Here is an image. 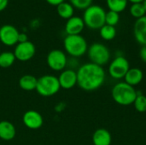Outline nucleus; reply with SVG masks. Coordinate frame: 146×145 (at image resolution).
Instances as JSON below:
<instances>
[{
	"label": "nucleus",
	"mask_w": 146,
	"mask_h": 145,
	"mask_svg": "<svg viewBox=\"0 0 146 145\" xmlns=\"http://www.w3.org/2000/svg\"><path fill=\"white\" fill-rule=\"evenodd\" d=\"M127 1L132 3V4L133 3H143L144 2V0H127Z\"/></svg>",
	"instance_id": "32"
},
{
	"label": "nucleus",
	"mask_w": 146,
	"mask_h": 145,
	"mask_svg": "<svg viewBox=\"0 0 146 145\" xmlns=\"http://www.w3.org/2000/svg\"><path fill=\"white\" fill-rule=\"evenodd\" d=\"M20 32L10 24L3 25L0 27V42L6 46H14L18 44Z\"/></svg>",
	"instance_id": "10"
},
{
	"label": "nucleus",
	"mask_w": 146,
	"mask_h": 145,
	"mask_svg": "<svg viewBox=\"0 0 146 145\" xmlns=\"http://www.w3.org/2000/svg\"><path fill=\"white\" fill-rule=\"evenodd\" d=\"M143 4H144V6H145V12H146V0H144Z\"/></svg>",
	"instance_id": "33"
},
{
	"label": "nucleus",
	"mask_w": 146,
	"mask_h": 145,
	"mask_svg": "<svg viewBox=\"0 0 146 145\" xmlns=\"http://www.w3.org/2000/svg\"><path fill=\"white\" fill-rule=\"evenodd\" d=\"M27 41H28L27 34L25 32H20L19 38H18V43H23V42H27Z\"/></svg>",
	"instance_id": "29"
},
{
	"label": "nucleus",
	"mask_w": 146,
	"mask_h": 145,
	"mask_svg": "<svg viewBox=\"0 0 146 145\" xmlns=\"http://www.w3.org/2000/svg\"><path fill=\"white\" fill-rule=\"evenodd\" d=\"M80 66L79 65V61L78 58L75 57H69L68 58V62H67V68L68 69H72L74 71H77V69L80 68Z\"/></svg>",
	"instance_id": "27"
},
{
	"label": "nucleus",
	"mask_w": 146,
	"mask_h": 145,
	"mask_svg": "<svg viewBox=\"0 0 146 145\" xmlns=\"http://www.w3.org/2000/svg\"><path fill=\"white\" fill-rule=\"evenodd\" d=\"M16 61L14 52L3 51L0 53V68H10Z\"/></svg>",
	"instance_id": "20"
},
{
	"label": "nucleus",
	"mask_w": 146,
	"mask_h": 145,
	"mask_svg": "<svg viewBox=\"0 0 146 145\" xmlns=\"http://www.w3.org/2000/svg\"><path fill=\"white\" fill-rule=\"evenodd\" d=\"M22 122L24 126L31 130L39 129L44 124V118L42 115L36 110H27L22 116Z\"/></svg>",
	"instance_id": "11"
},
{
	"label": "nucleus",
	"mask_w": 146,
	"mask_h": 145,
	"mask_svg": "<svg viewBox=\"0 0 146 145\" xmlns=\"http://www.w3.org/2000/svg\"><path fill=\"white\" fill-rule=\"evenodd\" d=\"M93 0H69V3L74 6V8L79 9H86L92 4Z\"/></svg>",
	"instance_id": "26"
},
{
	"label": "nucleus",
	"mask_w": 146,
	"mask_h": 145,
	"mask_svg": "<svg viewBox=\"0 0 146 145\" xmlns=\"http://www.w3.org/2000/svg\"><path fill=\"white\" fill-rule=\"evenodd\" d=\"M133 35L136 41L143 45H146V15L137 19L133 26Z\"/></svg>",
	"instance_id": "14"
},
{
	"label": "nucleus",
	"mask_w": 146,
	"mask_h": 145,
	"mask_svg": "<svg viewBox=\"0 0 146 145\" xmlns=\"http://www.w3.org/2000/svg\"><path fill=\"white\" fill-rule=\"evenodd\" d=\"M144 73L141 69L138 68H133L127 71V74L124 77L125 82L132 86H136L139 84H140L143 80Z\"/></svg>",
	"instance_id": "17"
},
{
	"label": "nucleus",
	"mask_w": 146,
	"mask_h": 145,
	"mask_svg": "<svg viewBox=\"0 0 146 145\" xmlns=\"http://www.w3.org/2000/svg\"><path fill=\"white\" fill-rule=\"evenodd\" d=\"M38 78L33 74H24L19 79V86L26 91H33L36 90Z\"/></svg>",
	"instance_id": "18"
},
{
	"label": "nucleus",
	"mask_w": 146,
	"mask_h": 145,
	"mask_svg": "<svg viewBox=\"0 0 146 145\" xmlns=\"http://www.w3.org/2000/svg\"><path fill=\"white\" fill-rule=\"evenodd\" d=\"M111 142V134L104 128L97 129L92 135V143L94 145H110Z\"/></svg>",
	"instance_id": "16"
},
{
	"label": "nucleus",
	"mask_w": 146,
	"mask_h": 145,
	"mask_svg": "<svg viewBox=\"0 0 146 145\" xmlns=\"http://www.w3.org/2000/svg\"><path fill=\"white\" fill-rule=\"evenodd\" d=\"M119 21H120L119 13H116V12L111 11V10H109L108 12H106V15H105V24L106 25L115 26L119 23Z\"/></svg>",
	"instance_id": "25"
},
{
	"label": "nucleus",
	"mask_w": 146,
	"mask_h": 145,
	"mask_svg": "<svg viewBox=\"0 0 146 145\" xmlns=\"http://www.w3.org/2000/svg\"><path fill=\"white\" fill-rule=\"evenodd\" d=\"M61 89L58 78L53 74H44L38 78L36 91L44 97L56 95Z\"/></svg>",
	"instance_id": "5"
},
{
	"label": "nucleus",
	"mask_w": 146,
	"mask_h": 145,
	"mask_svg": "<svg viewBox=\"0 0 146 145\" xmlns=\"http://www.w3.org/2000/svg\"><path fill=\"white\" fill-rule=\"evenodd\" d=\"M50 5H53V6H57L59 5L60 3L65 2V0H45Z\"/></svg>",
	"instance_id": "30"
},
{
	"label": "nucleus",
	"mask_w": 146,
	"mask_h": 145,
	"mask_svg": "<svg viewBox=\"0 0 146 145\" xmlns=\"http://www.w3.org/2000/svg\"><path fill=\"white\" fill-rule=\"evenodd\" d=\"M106 3L110 10L120 14L121 12L126 9L128 1L127 0H106Z\"/></svg>",
	"instance_id": "21"
},
{
	"label": "nucleus",
	"mask_w": 146,
	"mask_h": 145,
	"mask_svg": "<svg viewBox=\"0 0 146 145\" xmlns=\"http://www.w3.org/2000/svg\"><path fill=\"white\" fill-rule=\"evenodd\" d=\"M77 85L86 91H94L104 83L106 73L103 67L92 62L80 65L77 69Z\"/></svg>",
	"instance_id": "1"
},
{
	"label": "nucleus",
	"mask_w": 146,
	"mask_h": 145,
	"mask_svg": "<svg viewBox=\"0 0 146 145\" xmlns=\"http://www.w3.org/2000/svg\"><path fill=\"white\" fill-rule=\"evenodd\" d=\"M68 56L67 54L59 49L50 50L46 56L48 67L55 72H62L67 68Z\"/></svg>",
	"instance_id": "8"
},
{
	"label": "nucleus",
	"mask_w": 146,
	"mask_h": 145,
	"mask_svg": "<svg viewBox=\"0 0 146 145\" xmlns=\"http://www.w3.org/2000/svg\"><path fill=\"white\" fill-rule=\"evenodd\" d=\"M129 12H130L131 15L136 19H139V18L146 15L145 9L143 3H133L130 7Z\"/></svg>",
	"instance_id": "23"
},
{
	"label": "nucleus",
	"mask_w": 146,
	"mask_h": 145,
	"mask_svg": "<svg viewBox=\"0 0 146 145\" xmlns=\"http://www.w3.org/2000/svg\"><path fill=\"white\" fill-rule=\"evenodd\" d=\"M13 52L16 60L25 62L30 61L35 56L36 47L33 42L28 40L27 42L18 43Z\"/></svg>",
	"instance_id": "9"
},
{
	"label": "nucleus",
	"mask_w": 146,
	"mask_h": 145,
	"mask_svg": "<svg viewBox=\"0 0 146 145\" xmlns=\"http://www.w3.org/2000/svg\"><path fill=\"white\" fill-rule=\"evenodd\" d=\"M105 15L106 11L103 7L92 4L85 9L82 19L86 26L90 29L97 30L105 25Z\"/></svg>",
	"instance_id": "3"
},
{
	"label": "nucleus",
	"mask_w": 146,
	"mask_h": 145,
	"mask_svg": "<svg viewBox=\"0 0 146 145\" xmlns=\"http://www.w3.org/2000/svg\"><path fill=\"white\" fill-rule=\"evenodd\" d=\"M113 100L121 106H129L133 104L137 97V91L135 88L124 82L115 84L111 91Z\"/></svg>",
	"instance_id": "2"
},
{
	"label": "nucleus",
	"mask_w": 146,
	"mask_h": 145,
	"mask_svg": "<svg viewBox=\"0 0 146 145\" xmlns=\"http://www.w3.org/2000/svg\"><path fill=\"white\" fill-rule=\"evenodd\" d=\"M130 69L128 60L123 56H116L110 63L108 72L111 78L115 79H124L127 71Z\"/></svg>",
	"instance_id": "7"
},
{
	"label": "nucleus",
	"mask_w": 146,
	"mask_h": 145,
	"mask_svg": "<svg viewBox=\"0 0 146 145\" xmlns=\"http://www.w3.org/2000/svg\"><path fill=\"white\" fill-rule=\"evenodd\" d=\"M9 3V0H0V12L4 10Z\"/></svg>",
	"instance_id": "31"
},
{
	"label": "nucleus",
	"mask_w": 146,
	"mask_h": 145,
	"mask_svg": "<svg viewBox=\"0 0 146 145\" xmlns=\"http://www.w3.org/2000/svg\"><path fill=\"white\" fill-rule=\"evenodd\" d=\"M139 56L140 59L146 63V45H143L142 48L139 50Z\"/></svg>",
	"instance_id": "28"
},
{
	"label": "nucleus",
	"mask_w": 146,
	"mask_h": 145,
	"mask_svg": "<svg viewBox=\"0 0 146 145\" xmlns=\"http://www.w3.org/2000/svg\"><path fill=\"white\" fill-rule=\"evenodd\" d=\"M16 129L15 125L9 121H0V139L11 141L15 138Z\"/></svg>",
	"instance_id": "15"
},
{
	"label": "nucleus",
	"mask_w": 146,
	"mask_h": 145,
	"mask_svg": "<svg viewBox=\"0 0 146 145\" xmlns=\"http://www.w3.org/2000/svg\"><path fill=\"white\" fill-rule=\"evenodd\" d=\"M56 10H57L58 15L65 20H68L69 18L74 16V6L70 3H68V2H63L60 3L59 5H57Z\"/></svg>",
	"instance_id": "19"
},
{
	"label": "nucleus",
	"mask_w": 146,
	"mask_h": 145,
	"mask_svg": "<svg viewBox=\"0 0 146 145\" xmlns=\"http://www.w3.org/2000/svg\"><path fill=\"white\" fill-rule=\"evenodd\" d=\"M57 78L62 89L70 90L77 85V73L74 70L66 68L60 73Z\"/></svg>",
	"instance_id": "12"
},
{
	"label": "nucleus",
	"mask_w": 146,
	"mask_h": 145,
	"mask_svg": "<svg viewBox=\"0 0 146 145\" xmlns=\"http://www.w3.org/2000/svg\"><path fill=\"white\" fill-rule=\"evenodd\" d=\"M87 56L90 62L103 67L110 60V51L109 48L101 43H94L88 47Z\"/></svg>",
	"instance_id": "6"
},
{
	"label": "nucleus",
	"mask_w": 146,
	"mask_h": 145,
	"mask_svg": "<svg viewBox=\"0 0 146 145\" xmlns=\"http://www.w3.org/2000/svg\"><path fill=\"white\" fill-rule=\"evenodd\" d=\"M85 26L82 17L74 15L67 20L65 24V32L67 35H79L82 32Z\"/></svg>",
	"instance_id": "13"
},
{
	"label": "nucleus",
	"mask_w": 146,
	"mask_h": 145,
	"mask_svg": "<svg viewBox=\"0 0 146 145\" xmlns=\"http://www.w3.org/2000/svg\"><path fill=\"white\" fill-rule=\"evenodd\" d=\"M135 109L139 113L146 112V97L140 91H137V97L133 103Z\"/></svg>",
	"instance_id": "24"
},
{
	"label": "nucleus",
	"mask_w": 146,
	"mask_h": 145,
	"mask_svg": "<svg viewBox=\"0 0 146 145\" xmlns=\"http://www.w3.org/2000/svg\"><path fill=\"white\" fill-rule=\"evenodd\" d=\"M63 46L66 53L71 57L80 58L87 53L88 44L86 38L79 35H67L63 40Z\"/></svg>",
	"instance_id": "4"
},
{
	"label": "nucleus",
	"mask_w": 146,
	"mask_h": 145,
	"mask_svg": "<svg viewBox=\"0 0 146 145\" xmlns=\"http://www.w3.org/2000/svg\"><path fill=\"white\" fill-rule=\"evenodd\" d=\"M99 33L103 39H104L106 41H110L115 38L116 29L115 26L105 24L99 29Z\"/></svg>",
	"instance_id": "22"
}]
</instances>
